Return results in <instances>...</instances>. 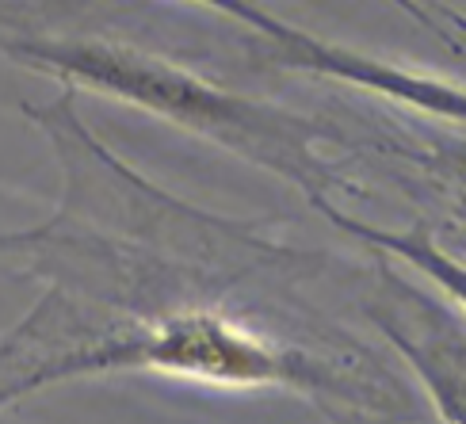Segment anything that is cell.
<instances>
[{
    "label": "cell",
    "instance_id": "6da1fadb",
    "mask_svg": "<svg viewBox=\"0 0 466 424\" xmlns=\"http://www.w3.org/2000/svg\"><path fill=\"white\" fill-rule=\"evenodd\" d=\"M0 50L69 88L111 96L199 134L302 187L309 203L325 199L333 187V168L318 153V142L329 134L321 123L229 92L172 57L92 35H12L0 38Z\"/></svg>",
    "mask_w": 466,
    "mask_h": 424
},
{
    "label": "cell",
    "instance_id": "7a4b0ae2",
    "mask_svg": "<svg viewBox=\"0 0 466 424\" xmlns=\"http://www.w3.org/2000/svg\"><path fill=\"white\" fill-rule=\"evenodd\" d=\"M161 371L218 387H279L306 398L371 401V387L295 344H276L218 310H172L134 329L85 337L43 356L0 352V409L66 379Z\"/></svg>",
    "mask_w": 466,
    "mask_h": 424
},
{
    "label": "cell",
    "instance_id": "3957f363",
    "mask_svg": "<svg viewBox=\"0 0 466 424\" xmlns=\"http://www.w3.org/2000/svg\"><path fill=\"white\" fill-rule=\"evenodd\" d=\"M417 306L420 310L410 321H398L390 310L375 314V321L398 356L410 363L440 413V424H466V340L455 325L436 318L424 298H417Z\"/></svg>",
    "mask_w": 466,
    "mask_h": 424
},
{
    "label": "cell",
    "instance_id": "277c9868",
    "mask_svg": "<svg viewBox=\"0 0 466 424\" xmlns=\"http://www.w3.org/2000/svg\"><path fill=\"white\" fill-rule=\"evenodd\" d=\"M314 207L321 215L333 222L337 229H344L348 237H356L371 248H382V253H390L398 260H405L410 268H417L420 276H429L443 295H448L459 310L466 314V260H459L455 253H448L429 229L424 226H413V229H386V226H371V222H360L352 215H344V210L333 203V199H314Z\"/></svg>",
    "mask_w": 466,
    "mask_h": 424
},
{
    "label": "cell",
    "instance_id": "5b68a950",
    "mask_svg": "<svg viewBox=\"0 0 466 424\" xmlns=\"http://www.w3.org/2000/svg\"><path fill=\"white\" fill-rule=\"evenodd\" d=\"M344 424H398L394 417H352V420H344Z\"/></svg>",
    "mask_w": 466,
    "mask_h": 424
}]
</instances>
